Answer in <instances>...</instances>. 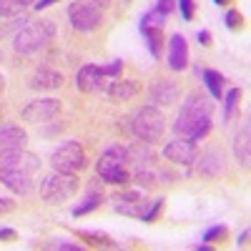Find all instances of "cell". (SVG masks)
Returning <instances> with one entry per match:
<instances>
[{"label": "cell", "mask_w": 251, "mask_h": 251, "mask_svg": "<svg viewBox=\"0 0 251 251\" xmlns=\"http://www.w3.org/2000/svg\"><path fill=\"white\" fill-rule=\"evenodd\" d=\"M13 208H15V203L10 199H0V214H10Z\"/></svg>", "instance_id": "obj_32"}, {"label": "cell", "mask_w": 251, "mask_h": 251, "mask_svg": "<svg viewBox=\"0 0 251 251\" xmlns=\"http://www.w3.org/2000/svg\"><path fill=\"white\" fill-rule=\"evenodd\" d=\"M163 211V199H156L153 203H151V208H146V211L141 214V221H146V224H151V221H156V216Z\"/></svg>", "instance_id": "obj_25"}, {"label": "cell", "mask_w": 251, "mask_h": 251, "mask_svg": "<svg viewBox=\"0 0 251 251\" xmlns=\"http://www.w3.org/2000/svg\"><path fill=\"white\" fill-rule=\"evenodd\" d=\"M28 133L20 126H3L0 128V151H13V149H25Z\"/></svg>", "instance_id": "obj_15"}, {"label": "cell", "mask_w": 251, "mask_h": 251, "mask_svg": "<svg viewBox=\"0 0 251 251\" xmlns=\"http://www.w3.org/2000/svg\"><path fill=\"white\" fill-rule=\"evenodd\" d=\"M53 3H58V0H35L33 8H35V10H43V8H48V5H53Z\"/></svg>", "instance_id": "obj_35"}, {"label": "cell", "mask_w": 251, "mask_h": 251, "mask_svg": "<svg viewBox=\"0 0 251 251\" xmlns=\"http://www.w3.org/2000/svg\"><path fill=\"white\" fill-rule=\"evenodd\" d=\"M83 3H88V5H93V8H98V10H103L108 5V0H83Z\"/></svg>", "instance_id": "obj_36"}, {"label": "cell", "mask_w": 251, "mask_h": 251, "mask_svg": "<svg viewBox=\"0 0 251 251\" xmlns=\"http://www.w3.org/2000/svg\"><path fill=\"white\" fill-rule=\"evenodd\" d=\"M55 35V25H53V20H46V18H40V20H30V23H25L23 28H20L13 38V48L15 53L20 55H33L38 50H43L50 40Z\"/></svg>", "instance_id": "obj_3"}, {"label": "cell", "mask_w": 251, "mask_h": 251, "mask_svg": "<svg viewBox=\"0 0 251 251\" xmlns=\"http://www.w3.org/2000/svg\"><path fill=\"white\" fill-rule=\"evenodd\" d=\"M224 171V153L216 149H208L201 153V158L196 161V174L206 176V178H216Z\"/></svg>", "instance_id": "obj_13"}, {"label": "cell", "mask_w": 251, "mask_h": 251, "mask_svg": "<svg viewBox=\"0 0 251 251\" xmlns=\"http://www.w3.org/2000/svg\"><path fill=\"white\" fill-rule=\"evenodd\" d=\"M131 131H133V136L138 138V141H143V143H156L161 136H163V131H166V118H163V113L156 108V106H143V108H138L136 113H133V121H131Z\"/></svg>", "instance_id": "obj_5"}, {"label": "cell", "mask_w": 251, "mask_h": 251, "mask_svg": "<svg viewBox=\"0 0 251 251\" xmlns=\"http://www.w3.org/2000/svg\"><path fill=\"white\" fill-rule=\"evenodd\" d=\"M113 211H118L123 216L141 219V214L146 211V201L138 191H126V194H118L113 199Z\"/></svg>", "instance_id": "obj_12"}, {"label": "cell", "mask_w": 251, "mask_h": 251, "mask_svg": "<svg viewBox=\"0 0 251 251\" xmlns=\"http://www.w3.org/2000/svg\"><path fill=\"white\" fill-rule=\"evenodd\" d=\"M100 203H103V191H98V188H91L88 196L83 199V203L73 208V216H86V214L96 211V208H98Z\"/></svg>", "instance_id": "obj_20"}, {"label": "cell", "mask_w": 251, "mask_h": 251, "mask_svg": "<svg viewBox=\"0 0 251 251\" xmlns=\"http://www.w3.org/2000/svg\"><path fill=\"white\" fill-rule=\"evenodd\" d=\"M188 66V43L181 33L171 35L169 40V68L171 71H183Z\"/></svg>", "instance_id": "obj_14"}, {"label": "cell", "mask_w": 251, "mask_h": 251, "mask_svg": "<svg viewBox=\"0 0 251 251\" xmlns=\"http://www.w3.org/2000/svg\"><path fill=\"white\" fill-rule=\"evenodd\" d=\"M78 191V178L75 174H63V171H53L50 176L43 178L40 183V196L46 203H66L68 199H73Z\"/></svg>", "instance_id": "obj_6"}, {"label": "cell", "mask_w": 251, "mask_h": 251, "mask_svg": "<svg viewBox=\"0 0 251 251\" xmlns=\"http://www.w3.org/2000/svg\"><path fill=\"white\" fill-rule=\"evenodd\" d=\"M149 96H151L153 106H171V103L178 100V86L171 80H158Z\"/></svg>", "instance_id": "obj_17"}, {"label": "cell", "mask_w": 251, "mask_h": 251, "mask_svg": "<svg viewBox=\"0 0 251 251\" xmlns=\"http://www.w3.org/2000/svg\"><path fill=\"white\" fill-rule=\"evenodd\" d=\"M50 163L55 171H63V174H78L83 166H86V151L78 141H66L63 146L53 151L50 156Z\"/></svg>", "instance_id": "obj_7"}, {"label": "cell", "mask_w": 251, "mask_h": 251, "mask_svg": "<svg viewBox=\"0 0 251 251\" xmlns=\"http://www.w3.org/2000/svg\"><path fill=\"white\" fill-rule=\"evenodd\" d=\"M80 236H83V239H91V244H96V246H116L108 236H103V234H98V231H80Z\"/></svg>", "instance_id": "obj_26"}, {"label": "cell", "mask_w": 251, "mask_h": 251, "mask_svg": "<svg viewBox=\"0 0 251 251\" xmlns=\"http://www.w3.org/2000/svg\"><path fill=\"white\" fill-rule=\"evenodd\" d=\"M30 86L35 91H55L63 86V75L53 68H38L33 73V80H30Z\"/></svg>", "instance_id": "obj_18"}, {"label": "cell", "mask_w": 251, "mask_h": 251, "mask_svg": "<svg viewBox=\"0 0 251 251\" xmlns=\"http://www.w3.org/2000/svg\"><path fill=\"white\" fill-rule=\"evenodd\" d=\"M3 88H5V80H3V75H0V93H3Z\"/></svg>", "instance_id": "obj_39"}, {"label": "cell", "mask_w": 251, "mask_h": 251, "mask_svg": "<svg viewBox=\"0 0 251 251\" xmlns=\"http://www.w3.org/2000/svg\"><path fill=\"white\" fill-rule=\"evenodd\" d=\"M239 98H241V91H239V88H231V91L224 96V118H226V121L231 118V113H234V108H236Z\"/></svg>", "instance_id": "obj_24"}, {"label": "cell", "mask_w": 251, "mask_h": 251, "mask_svg": "<svg viewBox=\"0 0 251 251\" xmlns=\"http://www.w3.org/2000/svg\"><path fill=\"white\" fill-rule=\"evenodd\" d=\"M96 174L100 181L121 186V183H128L131 174H128V151L123 146H111L100 153L98 163H96Z\"/></svg>", "instance_id": "obj_4"}, {"label": "cell", "mask_w": 251, "mask_h": 251, "mask_svg": "<svg viewBox=\"0 0 251 251\" xmlns=\"http://www.w3.org/2000/svg\"><path fill=\"white\" fill-rule=\"evenodd\" d=\"M199 43H201V46H211V33L201 30V33H199Z\"/></svg>", "instance_id": "obj_34"}, {"label": "cell", "mask_w": 251, "mask_h": 251, "mask_svg": "<svg viewBox=\"0 0 251 251\" xmlns=\"http://www.w3.org/2000/svg\"><path fill=\"white\" fill-rule=\"evenodd\" d=\"M108 80L111 78L103 73V66H93V63L80 66L78 73H75V86L83 93H106Z\"/></svg>", "instance_id": "obj_9"}, {"label": "cell", "mask_w": 251, "mask_h": 251, "mask_svg": "<svg viewBox=\"0 0 251 251\" xmlns=\"http://www.w3.org/2000/svg\"><path fill=\"white\" fill-rule=\"evenodd\" d=\"M0 241H15V231L13 228H0Z\"/></svg>", "instance_id": "obj_33"}, {"label": "cell", "mask_w": 251, "mask_h": 251, "mask_svg": "<svg viewBox=\"0 0 251 251\" xmlns=\"http://www.w3.org/2000/svg\"><path fill=\"white\" fill-rule=\"evenodd\" d=\"M226 231H228V228L226 226H211V228H208V231L203 234V241H216V239H224L226 236Z\"/></svg>", "instance_id": "obj_30"}, {"label": "cell", "mask_w": 251, "mask_h": 251, "mask_svg": "<svg viewBox=\"0 0 251 251\" xmlns=\"http://www.w3.org/2000/svg\"><path fill=\"white\" fill-rule=\"evenodd\" d=\"M163 158L176 166H191L196 161V143L188 138H176L163 146Z\"/></svg>", "instance_id": "obj_11"}, {"label": "cell", "mask_w": 251, "mask_h": 251, "mask_svg": "<svg viewBox=\"0 0 251 251\" xmlns=\"http://www.w3.org/2000/svg\"><path fill=\"white\" fill-rule=\"evenodd\" d=\"M68 20H71V25L78 33H91V30H96L103 23V10H98V8H93L88 3H83V0H78V3H73L68 8Z\"/></svg>", "instance_id": "obj_8"}, {"label": "cell", "mask_w": 251, "mask_h": 251, "mask_svg": "<svg viewBox=\"0 0 251 251\" xmlns=\"http://www.w3.org/2000/svg\"><path fill=\"white\" fill-rule=\"evenodd\" d=\"M178 10H181V18H183V20H194V15H196V3H194V0H178Z\"/></svg>", "instance_id": "obj_27"}, {"label": "cell", "mask_w": 251, "mask_h": 251, "mask_svg": "<svg viewBox=\"0 0 251 251\" xmlns=\"http://www.w3.org/2000/svg\"><path fill=\"white\" fill-rule=\"evenodd\" d=\"M211 113L214 106L211 100L201 93H191L176 116L174 123V133L178 138H188V141H201L208 131H211Z\"/></svg>", "instance_id": "obj_2"}, {"label": "cell", "mask_w": 251, "mask_h": 251, "mask_svg": "<svg viewBox=\"0 0 251 251\" xmlns=\"http://www.w3.org/2000/svg\"><path fill=\"white\" fill-rule=\"evenodd\" d=\"M33 3L35 0H0V18H15Z\"/></svg>", "instance_id": "obj_23"}, {"label": "cell", "mask_w": 251, "mask_h": 251, "mask_svg": "<svg viewBox=\"0 0 251 251\" xmlns=\"http://www.w3.org/2000/svg\"><path fill=\"white\" fill-rule=\"evenodd\" d=\"M234 153H236V161L246 169V166H249V123H244V126H241V131L236 133Z\"/></svg>", "instance_id": "obj_19"}, {"label": "cell", "mask_w": 251, "mask_h": 251, "mask_svg": "<svg viewBox=\"0 0 251 251\" xmlns=\"http://www.w3.org/2000/svg\"><path fill=\"white\" fill-rule=\"evenodd\" d=\"M201 78L206 83V88L211 91V96L221 98V93H224V75L219 71H214V68H206V71H201Z\"/></svg>", "instance_id": "obj_22"}, {"label": "cell", "mask_w": 251, "mask_h": 251, "mask_svg": "<svg viewBox=\"0 0 251 251\" xmlns=\"http://www.w3.org/2000/svg\"><path fill=\"white\" fill-rule=\"evenodd\" d=\"M40 171V158L25 149L0 151V183L13 194H28L33 176Z\"/></svg>", "instance_id": "obj_1"}, {"label": "cell", "mask_w": 251, "mask_h": 251, "mask_svg": "<svg viewBox=\"0 0 251 251\" xmlns=\"http://www.w3.org/2000/svg\"><path fill=\"white\" fill-rule=\"evenodd\" d=\"M163 28H153V25H146L141 28L143 38H146V43H149V50L153 58H161V48H163V35H161Z\"/></svg>", "instance_id": "obj_21"}, {"label": "cell", "mask_w": 251, "mask_h": 251, "mask_svg": "<svg viewBox=\"0 0 251 251\" xmlns=\"http://www.w3.org/2000/svg\"><path fill=\"white\" fill-rule=\"evenodd\" d=\"M214 3H219V5H228L231 0H214Z\"/></svg>", "instance_id": "obj_38"}, {"label": "cell", "mask_w": 251, "mask_h": 251, "mask_svg": "<svg viewBox=\"0 0 251 251\" xmlns=\"http://www.w3.org/2000/svg\"><path fill=\"white\" fill-rule=\"evenodd\" d=\"M60 113V100L58 98H40L33 100L23 108V121L28 123H48Z\"/></svg>", "instance_id": "obj_10"}, {"label": "cell", "mask_w": 251, "mask_h": 251, "mask_svg": "<svg viewBox=\"0 0 251 251\" xmlns=\"http://www.w3.org/2000/svg\"><path fill=\"white\" fill-rule=\"evenodd\" d=\"M106 93L111 96V100H131L141 93V83L136 78H126V80H113L106 88Z\"/></svg>", "instance_id": "obj_16"}, {"label": "cell", "mask_w": 251, "mask_h": 251, "mask_svg": "<svg viewBox=\"0 0 251 251\" xmlns=\"http://www.w3.org/2000/svg\"><path fill=\"white\" fill-rule=\"evenodd\" d=\"M121 71H123V60H113V63H108V66H103V73H106L108 78H118Z\"/></svg>", "instance_id": "obj_31"}, {"label": "cell", "mask_w": 251, "mask_h": 251, "mask_svg": "<svg viewBox=\"0 0 251 251\" xmlns=\"http://www.w3.org/2000/svg\"><path fill=\"white\" fill-rule=\"evenodd\" d=\"M241 25H244L241 13H239V10H228V13H226V28H228V30H239Z\"/></svg>", "instance_id": "obj_28"}, {"label": "cell", "mask_w": 251, "mask_h": 251, "mask_svg": "<svg viewBox=\"0 0 251 251\" xmlns=\"http://www.w3.org/2000/svg\"><path fill=\"white\" fill-rule=\"evenodd\" d=\"M0 116H3V106H0Z\"/></svg>", "instance_id": "obj_40"}, {"label": "cell", "mask_w": 251, "mask_h": 251, "mask_svg": "<svg viewBox=\"0 0 251 251\" xmlns=\"http://www.w3.org/2000/svg\"><path fill=\"white\" fill-rule=\"evenodd\" d=\"M174 5H176V0H156L153 10H156L158 15H163V18H169L171 10H174Z\"/></svg>", "instance_id": "obj_29"}, {"label": "cell", "mask_w": 251, "mask_h": 251, "mask_svg": "<svg viewBox=\"0 0 251 251\" xmlns=\"http://www.w3.org/2000/svg\"><path fill=\"white\" fill-rule=\"evenodd\" d=\"M246 239H249V228H246V231L239 236V246H244V244H246Z\"/></svg>", "instance_id": "obj_37"}]
</instances>
